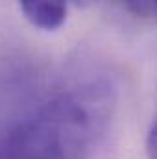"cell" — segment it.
I'll return each mask as SVG.
<instances>
[{"mask_svg":"<svg viewBox=\"0 0 157 159\" xmlns=\"http://www.w3.org/2000/svg\"><path fill=\"white\" fill-rule=\"evenodd\" d=\"M92 137L89 106L74 94H59L0 135V159H87Z\"/></svg>","mask_w":157,"mask_h":159,"instance_id":"cell-1","label":"cell"},{"mask_svg":"<svg viewBox=\"0 0 157 159\" xmlns=\"http://www.w3.org/2000/svg\"><path fill=\"white\" fill-rule=\"evenodd\" d=\"M28 22L43 32H54L67 20L69 0H19Z\"/></svg>","mask_w":157,"mask_h":159,"instance_id":"cell-2","label":"cell"},{"mask_svg":"<svg viewBox=\"0 0 157 159\" xmlns=\"http://www.w3.org/2000/svg\"><path fill=\"white\" fill-rule=\"evenodd\" d=\"M146 154L148 159H157V117L152 122V128L146 137Z\"/></svg>","mask_w":157,"mask_h":159,"instance_id":"cell-3","label":"cell"},{"mask_svg":"<svg viewBox=\"0 0 157 159\" xmlns=\"http://www.w3.org/2000/svg\"><path fill=\"white\" fill-rule=\"evenodd\" d=\"M144 6H150V7L157 13V0H144Z\"/></svg>","mask_w":157,"mask_h":159,"instance_id":"cell-4","label":"cell"},{"mask_svg":"<svg viewBox=\"0 0 157 159\" xmlns=\"http://www.w3.org/2000/svg\"><path fill=\"white\" fill-rule=\"evenodd\" d=\"M76 4H79V6H89V4H92V2H96V0H74Z\"/></svg>","mask_w":157,"mask_h":159,"instance_id":"cell-5","label":"cell"}]
</instances>
